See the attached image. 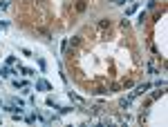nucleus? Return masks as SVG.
Returning <instances> with one entry per match:
<instances>
[{
  "instance_id": "nucleus-1",
  "label": "nucleus",
  "mask_w": 168,
  "mask_h": 127,
  "mask_svg": "<svg viewBox=\"0 0 168 127\" xmlns=\"http://www.w3.org/2000/svg\"><path fill=\"white\" fill-rule=\"evenodd\" d=\"M36 89H41V92H52V85L41 78V80H36Z\"/></svg>"
},
{
  "instance_id": "nucleus-2",
  "label": "nucleus",
  "mask_w": 168,
  "mask_h": 127,
  "mask_svg": "<svg viewBox=\"0 0 168 127\" xmlns=\"http://www.w3.org/2000/svg\"><path fill=\"white\" fill-rule=\"evenodd\" d=\"M9 105H11L14 109H20V111H23V107H25V101H20V98H16V96H14V98L9 101Z\"/></svg>"
},
{
  "instance_id": "nucleus-3",
  "label": "nucleus",
  "mask_w": 168,
  "mask_h": 127,
  "mask_svg": "<svg viewBox=\"0 0 168 127\" xmlns=\"http://www.w3.org/2000/svg\"><path fill=\"white\" fill-rule=\"evenodd\" d=\"M148 89H150V83H143V85H139V87H137V89L132 92V98H134V96H141V94H143V92H148Z\"/></svg>"
},
{
  "instance_id": "nucleus-4",
  "label": "nucleus",
  "mask_w": 168,
  "mask_h": 127,
  "mask_svg": "<svg viewBox=\"0 0 168 127\" xmlns=\"http://www.w3.org/2000/svg\"><path fill=\"white\" fill-rule=\"evenodd\" d=\"M9 74H11V69H9V67H0V78H7Z\"/></svg>"
},
{
  "instance_id": "nucleus-5",
  "label": "nucleus",
  "mask_w": 168,
  "mask_h": 127,
  "mask_svg": "<svg viewBox=\"0 0 168 127\" xmlns=\"http://www.w3.org/2000/svg\"><path fill=\"white\" fill-rule=\"evenodd\" d=\"M14 87H20V89H25L27 83H25V80H14Z\"/></svg>"
},
{
  "instance_id": "nucleus-6",
  "label": "nucleus",
  "mask_w": 168,
  "mask_h": 127,
  "mask_svg": "<svg viewBox=\"0 0 168 127\" xmlns=\"http://www.w3.org/2000/svg\"><path fill=\"white\" fill-rule=\"evenodd\" d=\"M20 71H23L25 76H34V71H32V69H27V67H20Z\"/></svg>"
},
{
  "instance_id": "nucleus-7",
  "label": "nucleus",
  "mask_w": 168,
  "mask_h": 127,
  "mask_svg": "<svg viewBox=\"0 0 168 127\" xmlns=\"http://www.w3.org/2000/svg\"><path fill=\"white\" fill-rule=\"evenodd\" d=\"M76 9H78V11H83V9H85V2H83V0H78V5H76Z\"/></svg>"
}]
</instances>
